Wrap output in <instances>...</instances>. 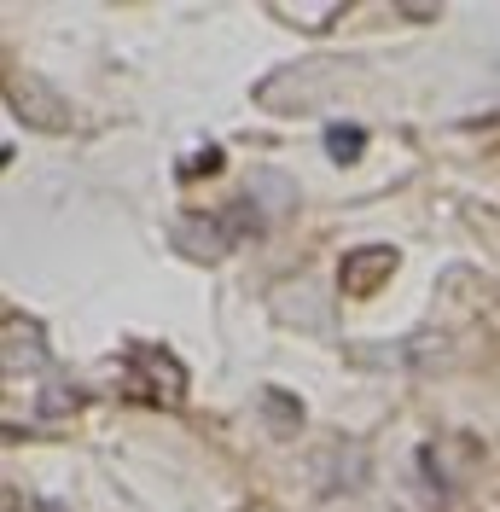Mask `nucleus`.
I'll use <instances>...</instances> for the list:
<instances>
[{
    "label": "nucleus",
    "instance_id": "nucleus-3",
    "mask_svg": "<svg viewBox=\"0 0 500 512\" xmlns=\"http://www.w3.org/2000/svg\"><path fill=\"white\" fill-rule=\"evenodd\" d=\"M285 24H326V18H338V6H280Z\"/></svg>",
    "mask_w": 500,
    "mask_h": 512
},
{
    "label": "nucleus",
    "instance_id": "nucleus-2",
    "mask_svg": "<svg viewBox=\"0 0 500 512\" xmlns=\"http://www.w3.org/2000/svg\"><path fill=\"white\" fill-rule=\"evenodd\" d=\"M361 146H367V134L355 123H332L326 128V152H332V163H355L361 158Z\"/></svg>",
    "mask_w": 500,
    "mask_h": 512
},
{
    "label": "nucleus",
    "instance_id": "nucleus-1",
    "mask_svg": "<svg viewBox=\"0 0 500 512\" xmlns=\"http://www.w3.org/2000/svg\"><path fill=\"white\" fill-rule=\"evenodd\" d=\"M384 268H396V251H390V245L349 251V256H344V286H349V291H373L378 280H384Z\"/></svg>",
    "mask_w": 500,
    "mask_h": 512
}]
</instances>
